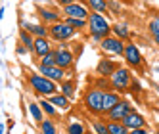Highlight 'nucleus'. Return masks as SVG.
Instances as JSON below:
<instances>
[{"label": "nucleus", "mask_w": 159, "mask_h": 134, "mask_svg": "<svg viewBox=\"0 0 159 134\" xmlns=\"http://www.w3.org/2000/svg\"><path fill=\"white\" fill-rule=\"evenodd\" d=\"M27 83L31 86V90L35 94H39V96H50L54 92H58V83L50 81L48 77H44L42 73L29 71L27 73Z\"/></svg>", "instance_id": "nucleus-1"}, {"label": "nucleus", "mask_w": 159, "mask_h": 134, "mask_svg": "<svg viewBox=\"0 0 159 134\" xmlns=\"http://www.w3.org/2000/svg\"><path fill=\"white\" fill-rule=\"evenodd\" d=\"M86 29L90 31V35H92L94 40H102L106 35L111 33L109 21L106 19V16H102L100 12L88 14V17H86Z\"/></svg>", "instance_id": "nucleus-2"}, {"label": "nucleus", "mask_w": 159, "mask_h": 134, "mask_svg": "<svg viewBox=\"0 0 159 134\" xmlns=\"http://www.w3.org/2000/svg\"><path fill=\"white\" fill-rule=\"evenodd\" d=\"M102 98H104V90H102V88H98V86L88 88L83 96L84 109L92 115H102L104 113V109H102Z\"/></svg>", "instance_id": "nucleus-3"}, {"label": "nucleus", "mask_w": 159, "mask_h": 134, "mask_svg": "<svg viewBox=\"0 0 159 134\" xmlns=\"http://www.w3.org/2000/svg\"><path fill=\"white\" fill-rule=\"evenodd\" d=\"M130 81H132V73L127 69V67H117V69L111 73V77H109L111 88H113V90H117V92H121V94L129 92Z\"/></svg>", "instance_id": "nucleus-4"}, {"label": "nucleus", "mask_w": 159, "mask_h": 134, "mask_svg": "<svg viewBox=\"0 0 159 134\" xmlns=\"http://www.w3.org/2000/svg\"><path fill=\"white\" fill-rule=\"evenodd\" d=\"M48 37L52 38V40H56V42H67L69 38H73L75 37V31L65 23L63 19H60V21H56V23H50V27H48Z\"/></svg>", "instance_id": "nucleus-5"}, {"label": "nucleus", "mask_w": 159, "mask_h": 134, "mask_svg": "<svg viewBox=\"0 0 159 134\" xmlns=\"http://www.w3.org/2000/svg\"><path fill=\"white\" fill-rule=\"evenodd\" d=\"M54 58H56V65L61 67V69H71L73 63H75V56L73 52L67 48V46H58L54 50Z\"/></svg>", "instance_id": "nucleus-6"}, {"label": "nucleus", "mask_w": 159, "mask_h": 134, "mask_svg": "<svg viewBox=\"0 0 159 134\" xmlns=\"http://www.w3.org/2000/svg\"><path fill=\"white\" fill-rule=\"evenodd\" d=\"M123 58H125V61H127L130 67H140L144 63V58H142V54H140L138 46H136L134 42H127V44H125Z\"/></svg>", "instance_id": "nucleus-7"}, {"label": "nucleus", "mask_w": 159, "mask_h": 134, "mask_svg": "<svg viewBox=\"0 0 159 134\" xmlns=\"http://www.w3.org/2000/svg\"><path fill=\"white\" fill-rule=\"evenodd\" d=\"M100 46L104 52H109V54H117V56H123V48H125V40H121L119 37L115 35H106L104 38L100 40Z\"/></svg>", "instance_id": "nucleus-8"}, {"label": "nucleus", "mask_w": 159, "mask_h": 134, "mask_svg": "<svg viewBox=\"0 0 159 134\" xmlns=\"http://www.w3.org/2000/svg\"><path fill=\"white\" fill-rule=\"evenodd\" d=\"M132 109H134V107H132L130 102H127V100H121V102H117L109 111H106V115H107L109 121H121V119L127 115L129 111H132Z\"/></svg>", "instance_id": "nucleus-9"}, {"label": "nucleus", "mask_w": 159, "mask_h": 134, "mask_svg": "<svg viewBox=\"0 0 159 134\" xmlns=\"http://www.w3.org/2000/svg\"><path fill=\"white\" fill-rule=\"evenodd\" d=\"M39 73H42L44 77H48L50 81H54V83H60V81H63V77H65V69H61V67H58V65H40L39 63Z\"/></svg>", "instance_id": "nucleus-10"}, {"label": "nucleus", "mask_w": 159, "mask_h": 134, "mask_svg": "<svg viewBox=\"0 0 159 134\" xmlns=\"http://www.w3.org/2000/svg\"><path fill=\"white\" fill-rule=\"evenodd\" d=\"M88 14H90V12L86 10V6L81 4L79 0H75V2L67 4V6H63V16H71V17H83V19H86Z\"/></svg>", "instance_id": "nucleus-11"}, {"label": "nucleus", "mask_w": 159, "mask_h": 134, "mask_svg": "<svg viewBox=\"0 0 159 134\" xmlns=\"http://www.w3.org/2000/svg\"><path fill=\"white\" fill-rule=\"evenodd\" d=\"M121 123L127 127V130H132V128L144 127V125H146V119H144L140 113H136V109H132V111H129V113L121 119Z\"/></svg>", "instance_id": "nucleus-12"}, {"label": "nucleus", "mask_w": 159, "mask_h": 134, "mask_svg": "<svg viewBox=\"0 0 159 134\" xmlns=\"http://www.w3.org/2000/svg\"><path fill=\"white\" fill-rule=\"evenodd\" d=\"M117 102H121V92L113 90V88L104 90V98H102V109H104V113H106V111H109Z\"/></svg>", "instance_id": "nucleus-13"}, {"label": "nucleus", "mask_w": 159, "mask_h": 134, "mask_svg": "<svg viewBox=\"0 0 159 134\" xmlns=\"http://www.w3.org/2000/svg\"><path fill=\"white\" fill-rule=\"evenodd\" d=\"M39 105H40V109H42V113H44V117H50V119H58L60 117V113L61 111L56 107L50 100L46 98V96H40V100H39Z\"/></svg>", "instance_id": "nucleus-14"}, {"label": "nucleus", "mask_w": 159, "mask_h": 134, "mask_svg": "<svg viewBox=\"0 0 159 134\" xmlns=\"http://www.w3.org/2000/svg\"><path fill=\"white\" fill-rule=\"evenodd\" d=\"M119 67V63L117 61H113V60H100L98 61V65H96V73H98V77H111V73L115 71Z\"/></svg>", "instance_id": "nucleus-15"}, {"label": "nucleus", "mask_w": 159, "mask_h": 134, "mask_svg": "<svg viewBox=\"0 0 159 134\" xmlns=\"http://www.w3.org/2000/svg\"><path fill=\"white\" fill-rule=\"evenodd\" d=\"M52 50V42L48 40V37H35V44H33V54L40 58L46 52Z\"/></svg>", "instance_id": "nucleus-16"}, {"label": "nucleus", "mask_w": 159, "mask_h": 134, "mask_svg": "<svg viewBox=\"0 0 159 134\" xmlns=\"http://www.w3.org/2000/svg\"><path fill=\"white\" fill-rule=\"evenodd\" d=\"M46 98H48L60 111H69V109H71V100L67 98L65 94H61V92H54V94H50V96H46Z\"/></svg>", "instance_id": "nucleus-17"}, {"label": "nucleus", "mask_w": 159, "mask_h": 134, "mask_svg": "<svg viewBox=\"0 0 159 134\" xmlns=\"http://www.w3.org/2000/svg\"><path fill=\"white\" fill-rule=\"evenodd\" d=\"M21 27L29 31L33 37H48V27L40 23H31V21H21Z\"/></svg>", "instance_id": "nucleus-18"}, {"label": "nucleus", "mask_w": 159, "mask_h": 134, "mask_svg": "<svg viewBox=\"0 0 159 134\" xmlns=\"http://www.w3.org/2000/svg\"><path fill=\"white\" fill-rule=\"evenodd\" d=\"M60 92L61 94H65L69 100H73L75 98V94H77V81L75 79H67V81H60Z\"/></svg>", "instance_id": "nucleus-19"}, {"label": "nucleus", "mask_w": 159, "mask_h": 134, "mask_svg": "<svg viewBox=\"0 0 159 134\" xmlns=\"http://www.w3.org/2000/svg\"><path fill=\"white\" fill-rule=\"evenodd\" d=\"M37 14H39V17L44 21V23H56V21H60V19H61L60 14L52 12V10H48V8H42V6L37 8Z\"/></svg>", "instance_id": "nucleus-20"}, {"label": "nucleus", "mask_w": 159, "mask_h": 134, "mask_svg": "<svg viewBox=\"0 0 159 134\" xmlns=\"http://www.w3.org/2000/svg\"><path fill=\"white\" fill-rule=\"evenodd\" d=\"M37 125H39V132H42V134H56V132H58L60 128H58V125H56V123L48 117H44L42 121H39L37 123Z\"/></svg>", "instance_id": "nucleus-21"}, {"label": "nucleus", "mask_w": 159, "mask_h": 134, "mask_svg": "<svg viewBox=\"0 0 159 134\" xmlns=\"http://www.w3.org/2000/svg\"><path fill=\"white\" fill-rule=\"evenodd\" d=\"M65 23L69 25L75 33H79V31H84L86 29V19H83V17H71V16H65Z\"/></svg>", "instance_id": "nucleus-22"}, {"label": "nucleus", "mask_w": 159, "mask_h": 134, "mask_svg": "<svg viewBox=\"0 0 159 134\" xmlns=\"http://www.w3.org/2000/svg\"><path fill=\"white\" fill-rule=\"evenodd\" d=\"M19 42L23 44V46H25L29 52H33V44H35V37H33L29 31H25L23 27H21V29H19Z\"/></svg>", "instance_id": "nucleus-23"}, {"label": "nucleus", "mask_w": 159, "mask_h": 134, "mask_svg": "<svg viewBox=\"0 0 159 134\" xmlns=\"http://www.w3.org/2000/svg\"><path fill=\"white\" fill-rule=\"evenodd\" d=\"M111 33L115 37H119L121 40H127L129 37H130V31H129V27L125 25V23H115V25H111Z\"/></svg>", "instance_id": "nucleus-24"}, {"label": "nucleus", "mask_w": 159, "mask_h": 134, "mask_svg": "<svg viewBox=\"0 0 159 134\" xmlns=\"http://www.w3.org/2000/svg\"><path fill=\"white\" fill-rule=\"evenodd\" d=\"M27 109H29V113H31V117H33V121H35V123H39V121L44 119V113H42L39 102H29L27 104Z\"/></svg>", "instance_id": "nucleus-25"}, {"label": "nucleus", "mask_w": 159, "mask_h": 134, "mask_svg": "<svg viewBox=\"0 0 159 134\" xmlns=\"http://www.w3.org/2000/svg\"><path fill=\"white\" fill-rule=\"evenodd\" d=\"M69 134H84L86 132V128H84V125H81L77 119H69L67 121V128H65Z\"/></svg>", "instance_id": "nucleus-26"}, {"label": "nucleus", "mask_w": 159, "mask_h": 134, "mask_svg": "<svg viewBox=\"0 0 159 134\" xmlns=\"http://www.w3.org/2000/svg\"><path fill=\"white\" fill-rule=\"evenodd\" d=\"M127 127L121 121H109L107 123V134H127Z\"/></svg>", "instance_id": "nucleus-27"}, {"label": "nucleus", "mask_w": 159, "mask_h": 134, "mask_svg": "<svg viewBox=\"0 0 159 134\" xmlns=\"http://www.w3.org/2000/svg\"><path fill=\"white\" fill-rule=\"evenodd\" d=\"M86 4L94 10V12H100V14H107V4L106 0H86Z\"/></svg>", "instance_id": "nucleus-28"}, {"label": "nucleus", "mask_w": 159, "mask_h": 134, "mask_svg": "<svg viewBox=\"0 0 159 134\" xmlns=\"http://www.w3.org/2000/svg\"><path fill=\"white\" fill-rule=\"evenodd\" d=\"M92 130L96 134H107V123H102L100 119L92 121Z\"/></svg>", "instance_id": "nucleus-29"}, {"label": "nucleus", "mask_w": 159, "mask_h": 134, "mask_svg": "<svg viewBox=\"0 0 159 134\" xmlns=\"http://www.w3.org/2000/svg\"><path fill=\"white\" fill-rule=\"evenodd\" d=\"M39 63H40V65H54V63H56L54 50H50V52H46L44 56H40V58H39Z\"/></svg>", "instance_id": "nucleus-30"}, {"label": "nucleus", "mask_w": 159, "mask_h": 134, "mask_svg": "<svg viewBox=\"0 0 159 134\" xmlns=\"http://www.w3.org/2000/svg\"><path fill=\"white\" fill-rule=\"evenodd\" d=\"M148 31H150L153 37H159V16H155L150 23H148Z\"/></svg>", "instance_id": "nucleus-31"}, {"label": "nucleus", "mask_w": 159, "mask_h": 134, "mask_svg": "<svg viewBox=\"0 0 159 134\" xmlns=\"http://www.w3.org/2000/svg\"><path fill=\"white\" fill-rule=\"evenodd\" d=\"M106 4H107V10H109V8L113 10V14H119V12H121V4L113 2V0H106Z\"/></svg>", "instance_id": "nucleus-32"}, {"label": "nucleus", "mask_w": 159, "mask_h": 134, "mask_svg": "<svg viewBox=\"0 0 159 134\" xmlns=\"http://www.w3.org/2000/svg\"><path fill=\"white\" fill-rule=\"evenodd\" d=\"M130 134H148L150 130H148L146 127H138V128H132V130H129Z\"/></svg>", "instance_id": "nucleus-33"}, {"label": "nucleus", "mask_w": 159, "mask_h": 134, "mask_svg": "<svg viewBox=\"0 0 159 134\" xmlns=\"http://www.w3.org/2000/svg\"><path fill=\"white\" fill-rule=\"evenodd\" d=\"M60 6H67V4H71V2H75V0H56Z\"/></svg>", "instance_id": "nucleus-34"}, {"label": "nucleus", "mask_w": 159, "mask_h": 134, "mask_svg": "<svg viewBox=\"0 0 159 134\" xmlns=\"http://www.w3.org/2000/svg\"><path fill=\"white\" fill-rule=\"evenodd\" d=\"M119 2H123V4H132V2H136V0H119Z\"/></svg>", "instance_id": "nucleus-35"}, {"label": "nucleus", "mask_w": 159, "mask_h": 134, "mask_svg": "<svg viewBox=\"0 0 159 134\" xmlns=\"http://www.w3.org/2000/svg\"><path fill=\"white\" fill-rule=\"evenodd\" d=\"M153 40H155V44L159 46V37H153Z\"/></svg>", "instance_id": "nucleus-36"}, {"label": "nucleus", "mask_w": 159, "mask_h": 134, "mask_svg": "<svg viewBox=\"0 0 159 134\" xmlns=\"http://www.w3.org/2000/svg\"><path fill=\"white\" fill-rule=\"evenodd\" d=\"M4 130V125H2V123H0V132H2Z\"/></svg>", "instance_id": "nucleus-37"}, {"label": "nucleus", "mask_w": 159, "mask_h": 134, "mask_svg": "<svg viewBox=\"0 0 159 134\" xmlns=\"http://www.w3.org/2000/svg\"><path fill=\"white\" fill-rule=\"evenodd\" d=\"M152 2H159V0H152Z\"/></svg>", "instance_id": "nucleus-38"}]
</instances>
